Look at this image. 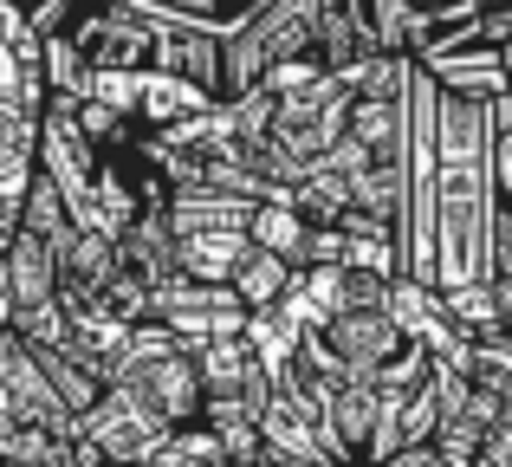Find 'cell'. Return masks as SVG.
<instances>
[{
    "mask_svg": "<svg viewBox=\"0 0 512 467\" xmlns=\"http://www.w3.org/2000/svg\"><path fill=\"white\" fill-rule=\"evenodd\" d=\"M143 467H234V461H227V448L214 442L201 422H188V429H169L163 442L150 448V461H143Z\"/></svg>",
    "mask_w": 512,
    "mask_h": 467,
    "instance_id": "15",
    "label": "cell"
},
{
    "mask_svg": "<svg viewBox=\"0 0 512 467\" xmlns=\"http://www.w3.org/2000/svg\"><path fill=\"white\" fill-rule=\"evenodd\" d=\"M163 435H169L163 422H150L124 390H104L98 403L78 416V435H72V442H85L104 467H143V461H150V448L163 442Z\"/></svg>",
    "mask_w": 512,
    "mask_h": 467,
    "instance_id": "7",
    "label": "cell"
},
{
    "mask_svg": "<svg viewBox=\"0 0 512 467\" xmlns=\"http://www.w3.org/2000/svg\"><path fill=\"white\" fill-rule=\"evenodd\" d=\"M500 85L512 91V39H506V46H500Z\"/></svg>",
    "mask_w": 512,
    "mask_h": 467,
    "instance_id": "20",
    "label": "cell"
},
{
    "mask_svg": "<svg viewBox=\"0 0 512 467\" xmlns=\"http://www.w3.org/2000/svg\"><path fill=\"white\" fill-rule=\"evenodd\" d=\"M376 429H383V396L370 383H344L325 396L318 435H325L331 461H376Z\"/></svg>",
    "mask_w": 512,
    "mask_h": 467,
    "instance_id": "9",
    "label": "cell"
},
{
    "mask_svg": "<svg viewBox=\"0 0 512 467\" xmlns=\"http://www.w3.org/2000/svg\"><path fill=\"white\" fill-rule=\"evenodd\" d=\"M65 46L85 59L91 78H137V72H150L156 20L137 13V7H124V0H85Z\"/></svg>",
    "mask_w": 512,
    "mask_h": 467,
    "instance_id": "4",
    "label": "cell"
},
{
    "mask_svg": "<svg viewBox=\"0 0 512 467\" xmlns=\"http://www.w3.org/2000/svg\"><path fill=\"white\" fill-rule=\"evenodd\" d=\"M150 72L156 78H175V85H188V91H201L208 104H221V39H214V33H195V26L156 20Z\"/></svg>",
    "mask_w": 512,
    "mask_h": 467,
    "instance_id": "8",
    "label": "cell"
},
{
    "mask_svg": "<svg viewBox=\"0 0 512 467\" xmlns=\"http://www.w3.org/2000/svg\"><path fill=\"white\" fill-rule=\"evenodd\" d=\"M39 104H46L39 46H33V33H26L20 7H7V0H0V111H26V117H39Z\"/></svg>",
    "mask_w": 512,
    "mask_h": 467,
    "instance_id": "10",
    "label": "cell"
},
{
    "mask_svg": "<svg viewBox=\"0 0 512 467\" xmlns=\"http://www.w3.org/2000/svg\"><path fill=\"white\" fill-rule=\"evenodd\" d=\"M0 338H7V305H0Z\"/></svg>",
    "mask_w": 512,
    "mask_h": 467,
    "instance_id": "22",
    "label": "cell"
},
{
    "mask_svg": "<svg viewBox=\"0 0 512 467\" xmlns=\"http://www.w3.org/2000/svg\"><path fill=\"white\" fill-rule=\"evenodd\" d=\"M376 467H448V461H441L435 442H409V448H396V455H383Z\"/></svg>",
    "mask_w": 512,
    "mask_h": 467,
    "instance_id": "18",
    "label": "cell"
},
{
    "mask_svg": "<svg viewBox=\"0 0 512 467\" xmlns=\"http://www.w3.org/2000/svg\"><path fill=\"white\" fill-rule=\"evenodd\" d=\"M344 117H350L344 85L338 78H318L312 91L273 98V111H266V143H273V156L292 169V176H305V169H318L331 150H338Z\"/></svg>",
    "mask_w": 512,
    "mask_h": 467,
    "instance_id": "3",
    "label": "cell"
},
{
    "mask_svg": "<svg viewBox=\"0 0 512 467\" xmlns=\"http://www.w3.org/2000/svg\"><path fill=\"white\" fill-rule=\"evenodd\" d=\"M150 325H163L175 344L201 351V344L221 338H247V305L234 299L227 286H195V279H169V286L150 292Z\"/></svg>",
    "mask_w": 512,
    "mask_h": 467,
    "instance_id": "6",
    "label": "cell"
},
{
    "mask_svg": "<svg viewBox=\"0 0 512 467\" xmlns=\"http://www.w3.org/2000/svg\"><path fill=\"white\" fill-rule=\"evenodd\" d=\"M117 266H124L130 279H143V286H169L175 279V234H169V221L163 215H137L130 228H117Z\"/></svg>",
    "mask_w": 512,
    "mask_h": 467,
    "instance_id": "12",
    "label": "cell"
},
{
    "mask_svg": "<svg viewBox=\"0 0 512 467\" xmlns=\"http://www.w3.org/2000/svg\"><path fill=\"white\" fill-rule=\"evenodd\" d=\"M493 305H500V338L512 344V279H493ZM493 338V344H500Z\"/></svg>",
    "mask_w": 512,
    "mask_h": 467,
    "instance_id": "19",
    "label": "cell"
},
{
    "mask_svg": "<svg viewBox=\"0 0 512 467\" xmlns=\"http://www.w3.org/2000/svg\"><path fill=\"white\" fill-rule=\"evenodd\" d=\"M279 202L292 208V215H299V228H338V221L350 215V182L338 176V169H305L299 182H292L286 195H279Z\"/></svg>",
    "mask_w": 512,
    "mask_h": 467,
    "instance_id": "13",
    "label": "cell"
},
{
    "mask_svg": "<svg viewBox=\"0 0 512 467\" xmlns=\"http://www.w3.org/2000/svg\"><path fill=\"white\" fill-rule=\"evenodd\" d=\"M487 215H493V117L487 98L435 91L428 130V286L487 279Z\"/></svg>",
    "mask_w": 512,
    "mask_h": 467,
    "instance_id": "1",
    "label": "cell"
},
{
    "mask_svg": "<svg viewBox=\"0 0 512 467\" xmlns=\"http://www.w3.org/2000/svg\"><path fill=\"white\" fill-rule=\"evenodd\" d=\"M247 240H253L260 253H279V260L292 266V253H299L305 228H299V215H292L286 202H253V215H247Z\"/></svg>",
    "mask_w": 512,
    "mask_h": 467,
    "instance_id": "16",
    "label": "cell"
},
{
    "mask_svg": "<svg viewBox=\"0 0 512 467\" xmlns=\"http://www.w3.org/2000/svg\"><path fill=\"white\" fill-rule=\"evenodd\" d=\"M331 467H376V461H331Z\"/></svg>",
    "mask_w": 512,
    "mask_h": 467,
    "instance_id": "21",
    "label": "cell"
},
{
    "mask_svg": "<svg viewBox=\"0 0 512 467\" xmlns=\"http://www.w3.org/2000/svg\"><path fill=\"white\" fill-rule=\"evenodd\" d=\"M286 286H292V266L279 260V253H260V247L234 266V279H227V292L247 305V318H266L279 299H286Z\"/></svg>",
    "mask_w": 512,
    "mask_h": 467,
    "instance_id": "14",
    "label": "cell"
},
{
    "mask_svg": "<svg viewBox=\"0 0 512 467\" xmlns=\"http://www.w3.org/2000/svg\"><path fill=\"white\" fill-rule=\"evenodd\" d=\"M312 344L344 370L350 383H376L402 351H415L409 331L396 325L389 305H357V312H325L312 325Z\"/></svg>",
    "mask_w": 512,
    "mask_h": 467,
    "instance_id": "5",
    "label": "cell"
},
{
    "mask_svg": "<svg viewBox=\"0 0 512 467\" xmlns=\"http://www.w3.org/2000/svg\"><path fill=\"white\" fill-rule=\"evenodd\" d=\"M312 52L331 78L350 72L357 59H370L376 39H370V20H363L357 0H318V33H312Z\"/></svg>",
    "mask_w": 512,
    "mask_h": 467,
    "instance_id": "11",
    "label": "cell"
},
{
    "mask_svg": "<svg viewBox=\"0 0 512 467\" xmlns=\"http://www.w3.org/2000/svg\"><path fill=\"white\" fill-rule=\"evenodd\" d=\"M312 33H318V0H260V7H247L227 33H214L221 39V104L260 91V78L273 65L312 52Z\"/></svg>",
    "mask_w": 512,
    "mask_h": 467,
    "instance_id": "2",
    "label": "cell"
},
{
    "mask_svg": "<svg viewBox=\"0 0 512 467\" xmlns=\"http://www.w3.org/2000/svg\"><path fill=\"white\" fill-rule=\"evenodd\" d=\"M52 467H65V461H52Z\"/></svg>",
    "mask_w": 512,
    "mask_h": 467,
    "instance_id": "23",
    "label": "cell"
},
{
    "mask_svg": "<svg viewBox=\"0 0 512 467\" xmlns=\"http://www.w3.org/2000/svg\"><path fill=\"white\" fill-rule=\"evenodd\" d=\"M493 279H512V202H500V195L487 215V286Z\"/></svg>",
    "mask_w": 512,
    "mask_h": 467,
    "instance_id": "17",
    "label": "cell"
}]
</instances>
